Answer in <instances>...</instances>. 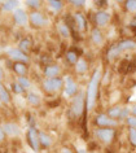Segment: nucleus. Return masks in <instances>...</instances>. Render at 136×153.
<instances>
[{"instance_id":"obj_27","label":"nucleus","mask_w":136,"mask_h":153,"mask_svg":"<svg viewBox=\"0 0 136 153\" xmlns=\"http://www.w3.org/2000/svg\"><path fill=\"white\" fill-rule=\"evenodd\" d=\"M16 82H17L18 85H20V86H21V87H22V88H24L25 91H26V90H29L30 87H31V82L29 81V78H27V76H18Z\"/></svg>"},{"instance_id":"obj_30","label":"nucleus","mask_w":136,"mask_h":153,"mask_svg":"<svg viewBox=\"0 0 136 153\" xmlns=\"http://www.w3.org/2000/svg\"><path fill=\"white\" fill-rule=\"evenodd\" d=\"M128 141L134 148H136V130L128 128Z\"/></svg>"},{"instance_id":"obj_29","label":"nucleus","mask_w":136,"mask_h":153,"mask_svg":"<svg viewBox=\"0 0 136 153\" xmlns=\"http://www.w3.org/2000/svg\"><path fill=\"white\" fill-rule=\"evenodd\" d=\"M25 4L27 5L29 8H31L34 10H38L40 8V5H41V1L40 0H26Z\"/></svg>"},{"instance_id":"obj_25","label":"nucleus","mask_w":136,"mask_h":153,"mask_svg":"<svg viewBox=\"0 0 136 153\" xmlns=\"http://www.w3.org/2000/svg\"><path fill=\"white\" fill-rule=\"evenodd\" d=\"M31 45H33L31 39H29V38H24V39L20 42V44H18V48H20L24 53L27 55V53L30 52V49H31Z\"/></svg>"},{"instance_id":"obj_18","label":"nucleus","mask_w":136,"mask_h":153,"mask_svg":"<svg viewBox=\"0 0 136 153\" xmlns=\"http://www.w3.org/2000/svg\"><path fill=\"white\" fill-rule=\"evenodd\" d=\"M74 69H75V73L79 75H83V74H86L87 71H88V62H87V60L86 59H83V57H79V60H78V62L74 65Z\"/></svg>"},{"instance_id":"obj_38","label":"nucleus","mask_w":136,"mask_h":153,"mask_svg":"<svg viewBox=\"0 0 136 153\" xmlns=\"http://www.w3.org/2000/svg\"><path fill=\"white\" fill-rule=\"evenodd\" d=\"M77 153H88V152H87L84 148H78L77 149Z\"/></svg>"},{"instance_id":"obj_37","label":"nucleus","mask_w":136,"mask_h":153,"mask_svg":"<svg viewBox=\"0 0 136 153\" xmlns=\"http://www.w3.org/2000/svg\"><path fill=\"white\" fill-rule=\"evenodd\" d=\"M61 153H74V152L71 151L70 148H67V147H62L61 148Z\"/></svg>"},{"instance_id":"obj_8","label":"nucleus","mask_w":136,"mask_h":153,"mask_svg":"<svg viewBox=\"0 0 136 153\" xmlns=\"http://www.w3.org/2000/svg\"><path fill=\"white\" fill-rule=\"evenodd\" d=\"M79 91L81 90H79L78 83L75 82V79L71 75H66L64 78V94H65V96L74 97Z\"/></svg>"},{"instance_id":"obj_17","label":"nucleus","mask_w":136,"mask_h":153,"mask_svg":"<svg viewBox=\"0 0 136 153\" xmlns=\"http://www.w3.org/2000/svg\"><path fill=\"white\" fill-rule=\"evenodd\" d=\"M123 108H124V105H120V104L112 105L110 108L108 109L106 114L112 118V120L119 121V120H120V116H122V112H123Z\"/></svg>"},{"instance_id":"obj_16","label":"nucleus","mask_w":136,"mask_h":153,"mask_svg":"<svg viewBox=\"0 0 136 153\" xmlns=\"http://www.w3.org/2000/svg\"><path fill=\"white\" fill-rule=\"evenodd\" d=\"M73 18H74L75 26H77V29L79 30V31H81V33L86 31V30H87V20H86L84 14H83L82 12H75L73 14Z\"/></svg>"},{"instance_id":"obj_36","label":"nucleus","mask_w":136,"mask_h":153,"mask_svg":"<svg viewBox=\"0 0 136 153\" xmlns=\"http://www.w3.org/2000/svg\"><path fill=\"white\" fill-rule=\"evenodd\" d=\"M4 139H5V132L3 131V127L0 126V143H1V141L4 140Z\"/></svg>"},{"instance_id":"obj_19","label":"nucleus","mask_w":136,"mask_h":153,"mask_svg":"<svg viewBox=\"0 0 136 153\" xmlns=\"http://www.w3.org/2000/svg\"><path fill=\"white\" fill-rule=\"evenodd\" d=\"M39 141H40V147L41 148H50L53 144L52 137L44 131H39Z\"/></svg>"},{"instance_id":"obj_26","label":"nucleus","mask_w":136,"mask_h":153,"mask_svg":"<svg viewBox=\"0 0 136 153\" xmlns=\"http://www.w3.org/2000/svg\"><path fill=\"white\" fill-rule=\"evenodd\" d=\"M65 59L70 65H75L78 62L79 57H78V55H77V52L75 51H67L66 55H65Z\"/></svg>"},{"instance_id":"obj_10","label":"nucleus","mask_w":136,"mask_h":153,"mask_svg":"<svg viewBox=\"0 0 136 153\" xmlns=\"http://www.w3.org/2000/svg\"><path fill=\"white\" fill-rule=\"evenodd\" d=\"M7 55H8V57L10 60H13L14 62H22V64H27L29 62V56L26 55V53H24L21 51L20 48H13L10 47L7 49Z\"/></svg>"},{"instance_id":"obj_9","label":"nucleus","mask_w":136,"mask_h":153,"mask_svg":"<svg viewBox=\"0 0 136 153\" xmlns=\"http://www.w3.org/2000/svg\"><path fill=\"white\" fill-rule=\"evenodd\" d=\"M26 137H27V143L31 147V149L34 152H39L40 149V141H39V131L35 127H30L27 130V134H26Z\"/></svg>"},{"instance_id":"obj_11","label":"nucleus","mask_w":136,"mask_h":153,"mask_svg":"<svg viewBox=\"0 0 136 153\" xmlns=\"http://www.w3.org/2000/svg\"><path fill=\"white\" fill-rule=\"evenodd\" d=\"M95 24H96V27L99 29H103V27H106L109 25V22L112 20V16L108 10H104V9H100L95 13Z\"/></svg>"},{"instance_id":"obj_22","label":"nucleus","mask_w":136,"mask_h":153,"mask_svg":"<svg viewBox=\"0 0 136 153\" xmlns=\"http://www.w3.org/2000/svg\"><path fill=\"white\" fill-rule=\"evenodd\" d=\"M26 101L29 102V105L31 106H39L41 104V99L38 94L33 92V91H30V92L26 95Z\"/></svg>"},{"instance_id":"obj_7","label":"nucleus","mask_w":136,"mask_h":153,"mask_svg":"<svg viewBox=\"0 0 136 153\" xmlns=\"http://www.w3.org/2000/svg\"><path fill=\"white\" fill-rule=\"evenodd\" d=\"M93 123L97 127H109V128H115L119 125V121L112 120L106 113H99L93 118Z\"/></svg>"},{"instance_id":"obj_13","label":"nucleus","mask_w":136,"mask_h":153,"mask_svg":"<svg viewBox=\"0 0 136 153\" xmlns=\"http://www.w3.org/2000/svg\"><path fill=\"white\" fill-rule=\"evenodd\" d=\"M3 127V131L5 132V135H8L10 137H16V136H20L21 134V128L20 126L14 122H5V123L1 125Z\"/></svg>"},{"instance_id":"obj_34","label":"nucleus","mask_w":136,"mask_h":153,"mask_svg":"<svg viewBox=\"0 0 136 153\" xmlns=\"http://www.w3.org/2000/svg\"><path fill=\"white\" fill-rule=\"evenodd\" d=\"M130 116H131L130 106H124V108H123V112H122V116H120V120H119V121H126Z\"/></svg>"},{"instance_id":"obj_2","label":"nucleus","mask_w":136,"mask_h":153,"mask_svg":"<svg viewBox=\"0 0 136 153\" xmlns=\"http://www.w3.org/2000/svg\"><path fill=\"white\" fill-rule=\"evenodd\" d=\"M136 49V40L134 39H123L118 42V43L113 44L106 52V59L109 61L115 60L117 57H119L123 52H128V51H134Z\"/></svg>"},{"instance_id":"obj_6","label":"nucleus","mask_w":136,"mask_h":153,"mask_svg":"<svg viewBox=\"0 0 136 153\" xmlns=\"http://www.w3.org/2000/svg\"><path fill=\"white\" fill-rule=\"evenodd\" d=\"M29 22L33 27L41 29L48 25V18L44 13H41L40 10H33V12L29 14Z\"/></svg>"},{"instance_id":"obj_12","label":"nucleus","mask_w":136,"mask_h":153,"mask_svg":"<svg viewBox=\"0 0 136 153\" xmlns=\"http://www.w3.org/2000/svg\"><path fill=\"white\" fill-rule=\"evenodd\" d=\"M13 21L17 26H26L29 24V14L25 9L18 8L13 12Z\"/></svg>"},{"instance_id":"obj_15","label":"nucleus","mask_w":136,"mask_h":153,"mask_svg":"<svg viewBox=\"0 0 136 153\" xmlns=\"http://www.w3.org/2000/svg\"><path fill=\"white\" fill-rule=\"evenodd\" d=\"M89 38H91V42H92V44L97 45V47H100V45L104 44V34H103V31H101V29L96 27V26L92 30H91Z\"/></svg>"},{"instance_id":"obj_20","label":"nucleus","mask_w":136,"mask_h":153,"mask_svg":"<svg viewBox=\"0 0 136 153\" xmlns=\"http://www.w3.org/2000/svg\"><path fill=\"white\" fill-rule=\"evenodd\" d=\"M57 31H58V35L61 38H64V39H69L70 35H71L69 26H67L65 22H58L57 24Z\"/></svg>"},{"instance_id":"obj_28","label":"nucleus","mask_w":136,"mask_h":153,"mask_svg":"<svg viewBox=\"0 0 136 153\" xmlns=\"http://www.w3.org/2000/svg\"><path fill=\"white\" fill-rule=\"evenodd\" d=\"M124 8H126L127 12L130 13H136V0H127L124 3Z\"/></svg>"},{"instance_id":"obj_42","label":"nucleus","mask_w":136,"mask_h":153,"mask_svg":"<svg viewBox=\"0 0 136 153\" xmlns=\"http://www.w3.org/2000/svg\"><path fill=\"white\" fill-rule=\"evenodd\" d=\"M89 153H97V152H89Z\"/></svg>"},{"instance_id":"obj_35","label":"nucleus","mask_w":136,"mask_h":153,"mask_svg":"<svg viewBox=\"0 0 136 153\" xmlns=\"http://www.w3.org/2000/svg\"><path fill=\"white\" fill-rule=\"evenodd\" d=\"M130 110H131V116L136 117V102H135V104H132V105L130 106Z\"/></svg>"},{"instance_id":"obj_41","label":"nucleus","mask_w":136,"mask_h":153,"mask_svg":"<svg viewBox=\"0 0 136 153\" xmlns=\"http://www.w3.org/2000/svg\"><path fill=\"white\" fill-rule=\"evenodd\" d=\"M134 17H135V20H136V13H135V14H134Z\"/></svg>"},{"instance_id":"obj_4","label":"nucleus","mask_w":136,"mask_h":153,"mask_svg":"<svg viewBox=\"0 0 136 153\" xmlns=\"http://www.w3.org/2000/svg\"><path fill=\"white\" fill-rule=\"evenodd\" d=\"M93 135L100 143L103 144H110L113 143L115 137V128H109V127H97L93 131Z\"/></svg>"},{"instance_id":"obj_14","label":"nucleus","mask_w":136,"mask_h":153,"mask_svg":"<svg viewBox=\"0 0 136 153\" xmlns=\"http://www.w3.org/2000/svg\"><path fill=\"white\" fill-rule=\"evenodd\" d=\"M43 74L45 78H58L61 74V66L57 64H51L44 68Z\"/></svg>"},{"instance_id":"obj_3","label":"nucleus","mask_w":136,"mask_h":153,"mask_svg":"<svg viewBox=\"0 0 136 153\" xmlns=\"http://www.w3.org/2000/svg\"><path fill=\"white\" fill-rule=\"evenodd\" d=\"M84 109H86V91H79L71 100L70 114L74 118H79L83 116Z\"/></svg>"},{"instance_id":"obj_33","label":"nucleus","mask_w":136,"mask_h":153,"mask_svg":"<svg viewBox=\"0 0 136 153\" xmlns=\"http://www.w3.org/2000/svg\"><path fill=\"white\" fill-rule=\"evenodd\" d=\"M70 4L74 7V8H83L86 5V1L84 0H70Z\"/></svg>"},{"instance_id":"obj_40","label":"nucleus","mask_w":136,"mask_h":153,"mask_svg":"<svg viewBox=\"0 0 136 153\" xmlns=\"http://www.w3.org/2000/svg\"><path fill=\"white\" fill-rule=\"evenodd\" d=\"M3 105V102H1V100H0V106H1Z\"/></svg>"},{"instance_id":"obj_39","label":"nucleus","mask_w":136,"mask_h":153,"mask_svg":"<svg viewBox=\"0 0 136 153\" xmlns=\"http://www.w3.org/2000/svg\"><path fill=\"white\" fill-rule=\"evenodd\" d=\"M3 76H4V74H3V70H1V68H0V87H1V81H3Z\"/></svg>"},{"instance_id":"obj_5","label":"nucleus","mask_w":136,"mask_h":153,"mask_svg":"<svg viewBox=\"0 0 136 153\" xmlns=\"http://www.w3.org/2000/svg\"><path fill=\"white\" fill-rule=\"evenodd\" d=\"M41 87H43L44 92L56 94L61 88H64V78H61V76H58V78H45L41 82Z\"/></svg>"},{"instance_id":"obj_32","label":"nucleus","mask_w":136,"mask_h":153,"mask_svg":"<svg viewBox=\"0 0 136 153\" xmlns=\"http://www.w3.org/2000/svg\"><path fill=\"white\" fill-rule=\"evenodd\" d=\"M124 122H126L127 126H128V127H130V128H135V130H136V117H134V116H130V117H128V118H127V120L124 121Z\"/></svg>"},{"instance_id":"obj_1","label":"nucleus","mask_w":136,"mask_h":153,"mask_svg":"<svg viewBox=\"0 0 136 153\" xmlns=\"http://www.w3.org/2000/svg\"><path fill=\"white\" fill-rule=\"evenodd\" d=\"M101 78H103L101 69L97 68L96 70L93 71L92 76H91L88 86H87V90H86V109L88 110V112H92L96 106L97 95H99V86H100Z\"/></svg>"},{"instance_id":"obj_43","label":"nucleus","mask_w":136,"mask_h":153,"mask_svg":"<svg viewBox=\"0 0 136 153\" xmlns=\"http://www.w3.org/2000/svg\"><path fill=\"white\" fill-rule=\"evenodd\" d=\"M0 8H1V3H0Z\"/></svg>"},{"instance_id":"obj_23","label":"nucleus","mask_w":136,"mask_h":153,"mask_svg":"<svg viewBox=\"0 0 136 153\" xmlns=\"http://www.w3.org/2000/svg\"><path fill=\"white\" fill-rule=\"evenodd\" d=\"M27 65L22 64V62H14L13 64V71L18 74V76H26L27 74Z\"/></svg>"},{"instance_id":"obj_21","label":"nucleus","mask_w":136,"mask_h":153,"mask_svg":"<svg viewBox=\"0 0 136 153\" xmlns=\"http://www.w3.org/2000/svg\"><path fill=\"white\" fill-rule=\"evenodd\" d=\"M18 4H20V3H18L17 0H4V1L1 3V8H3V10H5V12H14V10L18 9Z\"/></svg>"},{"instance_id":"obj_31","label":"nucleus","mask_w":136,"mask_h":153,"mask_svg":"<svg viewBox=\"0 0 136 153\" xmlns=\"http://www.w3.org/2000/svg\"><path fill=\"white\" fill-rule=\"evenodd\" d=\"M10 88H12L13 92H14V94H17V95H22V94L25 92V90L22 88V87L18 85L17 82H12V83H10Z\"/></svg>"},{"instance_id":"obj_24","label":"nucleus","mask_w":136,"mask_h":153,"mask_svg":"<svg viewBox=\"0 0 136 153\" xmlns=\"http://www.w3.org/2000/svg\"><path fill=\"white\" fill-rule=\"evenodd\" d=\"M47 4H48V8L55 13H58L64 9V1H60V0H48Z\"/></svg>"}]
</instances>
